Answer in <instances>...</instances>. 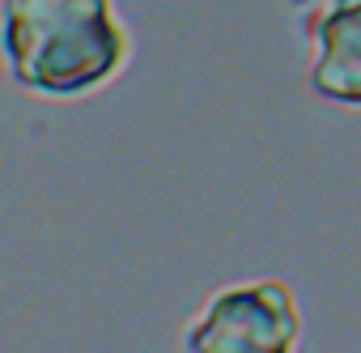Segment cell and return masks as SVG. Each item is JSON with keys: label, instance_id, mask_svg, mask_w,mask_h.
Instances as JSON below:
<instances>
[{"label": "cell", "instance_id": "obj_3", "mask_svg": "<svg viewBox=\"0 0 361 353\" xmlns=\"http://www.w3.org/2000/svg\"><path fill=\"white\" fill-rule=\"evenodd\" d=\"M314 35V64L310 85L314 94L361 107V0H331L310 22Z\"/></svg>", "mask_w": 361, "mask_h": 353}, {"label": "cell", "instance_id": "obj_2", "mask_svg": "<svg viewBox=\"0 0 361 353\" xmlns=\"http://www.w3.org/2000/svg\"><path fill=\"white\" fill-rule=\"evenodd\" d=\"M298 302L281 281H243L204 302L188 328V353H293Z\"/></svg>", "mask_w": 361, "mask_h": 353}, {"label": "cell", "instance_id": "obj_1", "mask_svg": "<svg viewBox=\"0 0 361 353\" xmlns=\"http://www.w3.org/2000/svg\"><path fill=\"white\" fill-rule=\"evenodd\" d=\"M0 56L22 90L77 98L123 68L128 35L111 0H0Z\"/></svg>", "mask_w": 361, "mask_h": 353}]
</instances>
